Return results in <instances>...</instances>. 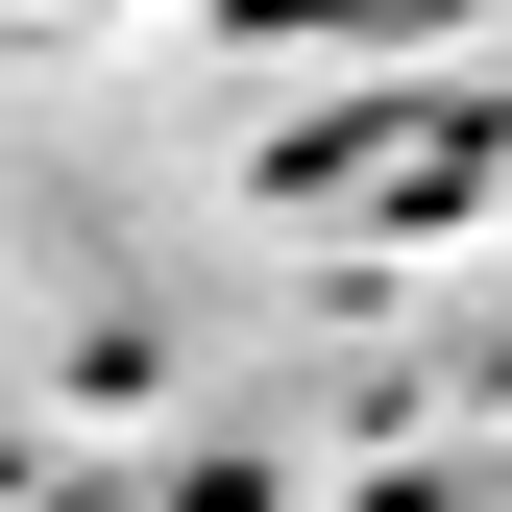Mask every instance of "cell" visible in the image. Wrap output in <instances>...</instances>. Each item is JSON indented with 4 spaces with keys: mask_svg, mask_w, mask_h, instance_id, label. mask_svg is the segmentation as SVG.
Masks as SVG:
<instances>
[{
    "mask_svg": "<svg viewBox=\"0 0 512 512\" xmlns=\"http://www.w3.org/2000/svg\"><path fill=\"white\" fill-rule=\"evenodd\" d=\"M0 512H122L98 464H49V439H0Z\"/></svg>",
    "mask_w": 512,
    "mask_h": 512,
    "instance_id": "6da1fadb",
    "label": "cell"
}]
</instances>
